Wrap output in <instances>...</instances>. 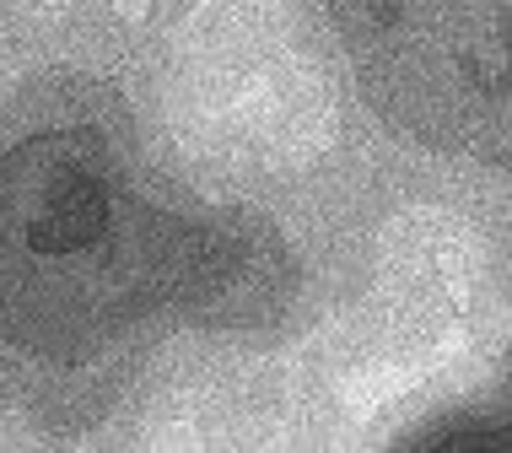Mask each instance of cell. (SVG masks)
Masks as SVG:
<instances>
[{
	"instance_id": "1",
	"label": "cell",
	"mask_w": 512,
	"mask_h": 453,
	"mask_svg": "<svg viewBox=\"0 0 512 453\" xmlns=\"http://www.w3.org/2000/svg\"><path fill=\"white\" fill-rule=\"evenodd\" d=\"M108 222V173L87 135H38L0 162V232L38 254L87 249Z\"/></svg>"
}]
</instances>
